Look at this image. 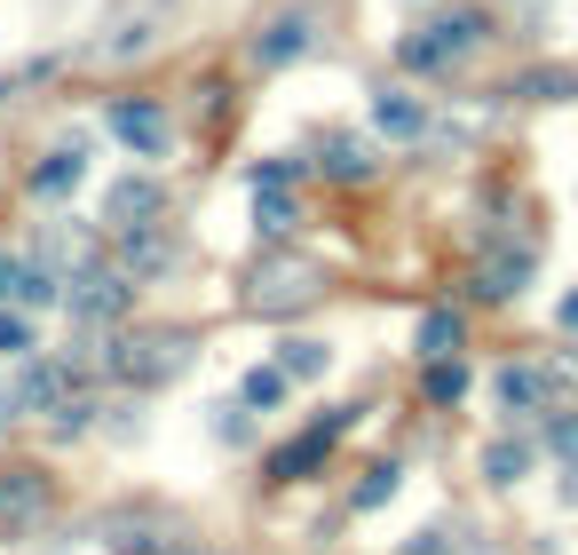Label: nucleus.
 I'll list each match as a JSON object with an SVG mask.
<instances>
[{
  "mask_svg": "<svg viewBox=\"0 0 578 555\" xmlns=\"http://www.w3.org/2000/svg\"><path fill=\"white\" fill-rule=\"evenodd\" d=\"M563 325H570V334H578V293H570V302H563Z\"/></svg>",
  "mask_w": 578,
  "mask_h": 555,
  "instance_id": "7c9ffc66",
  "label": "nucleus"
},
{
  "mask_svg": "<svg viewBox=\"0 0 578 555\" xmlns=\"http://www.w3.org/2000/svg\"><path fill=\"white\" fill-rule=\"evenodd\" d=\"M349 420H357V413H325L317 429L286 437V444H278V452L262 461V476H269V484H301V476H317V469H325V452L342 444V429H349Z\"/></svg>",
  "mask_w": 578,
  "mask_h": 555,
  "instance_id": "423d86ee",
  "label": "nucleus"
},
{
  "mask_svg": "<svg viewBox=\"0 0 578 555\" xmlns=\"http://www.w3.org/2000/svg\"><path fill=\"white\" fill-rule=\"evenodd\" d=\"M310 48H317V16H310V9H286V16H269V24L254 32V63H262V72L301 63Z\"/></svg>",
  "mask_w": 578,
  "mask_h": 555,
  "instance_id": "0eeeda50",
  "label": "nucleus"
},
{
  "mask_svg": "<svg viewBox=\"0 0 578 555\" xmlns=\"http://www.w3.org/2000/svg\"><path fill=\"white\" fill-rule=\"evenodd\" d=\"M63 302H72V317L88 325V334H104V325H119L135 310V278L119 263H88V270L63 278Z\"/></svg>",
  "mask_w": 578,
  "mask_h": 555,
  "instance_id": "20e7f679",
  "label": "nucleus"
},
{
  "mask_svg": "<svg viewBox=\"0 0 578 555\" xmlns=\"http://www.w3.org/2000/svg\"><path fill=\"white\" fill-rule=\"evenodd\" d=\"M547 397H555V373H539V366H507L499 373V405L507 413H539Z\"/></svg>",
  "mask_w": 578,
  "mask_h": 555,
  "instance_id": "2eb2a0df",
  "label": "nucleus"
},
{
  "mask_svg": "<svg viewBox=\"0 0 578 555\" xmlns=\"http://www.w3.org/2000/svg\"><path fill=\"white\" fill-rule=\"evenodd\" d=\"M254 222H262L269 239H286L293 222H301V215H293V199H286V183H254Z\"/></svg>",
  "mask_w": 578,
  "mask_h": 555,
  "instance_id": "6ab92c4d",
  "label": "nucleus"
},
{
  "mask_svg": "<svg viewBox=\"0 0 578 555\" xmlns=\"http://www.w3.org/2000/svg\"><path fill=\"white\" fill-rule=\"evenodd\" d=\"M460 349V317L452 310H428L420 317V357H452Z\"/></svg>",
  "mask_w": 578,
  "mask_h": 555,
  "instance_id": "5701e85b",
  "label": "nucleus"
},
{
  "mask_svg": "<svg viewBox=\"0 0 578 555\" xmlns=\"http://www.w3.org/2000/svg\"><path fill=\"white\" fill-rule=\"evenodd\" d=\"M278 397H286V366H254L246 381H238V405H262V413H269Z\"/></svg>",
  "mask_w": 578,
  "mask_h": 555,
  "instance_id": "412c9836",
  "label": "nucleus"
},
{
  "mask_svg": "<svg viewBox=\"0 0 578 555\" xmlns=\"http://www.w3.org/2000/svg\"><path fill=\"white\" fill-rule=\"evenodd\" d=\"M507 95H539V104H555V95H578V80H570V72H555V63H547V72H523V80L507 88Z\"/></svg>",
  "mask_w": 578,
  "mask_h": 555,
  "instance_id": "393cba45",
  "label": "nucleus"
},
{
  "mask_svg": "<svg viewBox=\"0 0 578 555\" xmlns=\"http://www.w3.org/2000/svg\"><path fill=\"white\" fill-rule=\"evenodd\" d=\"M317 286H325V270L310 263V254H262L254 278H246V310H262V317H293V310L317 302Z\"/></svg>",
  "mask_w": 578,
  "mask_h": 555,
  "instance_id": "7ed1b4c3",
  "label": "nucleus"
},
{
  "mask_svg": "<svg viewBox=\"0 0 578 555\" xmlns=\"http://www.w3.org/2000/svg\"><path fill=\"white\" fill-rule=\"evenodd\" d=\"M0 357H32V317L0 302Z\"/></svg>",
  "mask_w": 578,
  "mask_h": 555,
  "instance_id": "bb28decb",
  "label": "nucleus"
},
{
  "mask_svg": "<svg viewBox=\"0 0 578 555\" xmlns=\"http://www.w3.org/2000/svg\"><path fill=\"white\" fill-rule=\"evenodd\" d=\"M317 167H325L333 183H365V175H372V151H365L357 136H325V151H317Z\"/></svg>",
  "mask_w": 578,
  "mask_h": 555,
  "instance_id": "dca6fc26",
  "label": "nucleus"
},
{
  "mask_svg": "<svg viewBox=\"0 0 578 555\" xmlns=\"http://www.w3.org/2000/svg\"><path fill=\"white\" fill-rule=\"evenodd\" d=\"M325 342H286V381H310V373H325Z\"/></svg>",
  "mask_w": 578,
  "mask_h": 555,
  "instance_id": "cd10ccee",
  "label": "nucleus"
},
{
  "mask_svg": "<svg viewBox=\"0 0 578 555\" xmlns=\"http://www.w3.org/2000/svg\"><path fill=\"white\" fill-rule=\"evenodd\" d=\"M460 389H467L460 357H428V405H460Z\"/></svg>",
  "mask_w": 578,
  "mask_h": 555,
  "instance_id": "4be33fe9",
  "label": "nucleus"
},
{
  "mask_svg": "<svg viewBox=\"0 0 578 555\" xmlns=\"http://www.w3.org/2000/svg\"><path fill=\"white\" fill-rule=\"evenodd\" d=\"M56 286L63 278L41 263V254H0V302H9V310H41Z\"/></svg>",
  "mask_w": 578,
  "mask_h": 555,
  "instance_id": "9d476101",
  "label": "nucleus"
},
{
  "mask_svg": "<svg viewBox=\"0 0 578 555\" xmlns=\"http://www.w3.org/2000/svg\"><path fill=\"white\" fill-rule=\"evenodd\" d=\"M190 357H198L190 325H135V334H119L104 349V373L127 381V389H166V381L190 373Z\"/></svg>",
  "mask_w": 578,
  "mask_h": 555,
  "instance_id": "f257e3e1",
  "label": "nucleus"
},
{
  "mask_svg": "<svg viewBox=\"0 0 578 555\" xmlns=\"http://www.w3.org/2000/svg\"><path fill=\"white\" fill-rule=\"evenodd\" d=\"M32 254H41V263H48L56 278H72V270H88V263H95V239L80 231V222H48Z\"/></svg>",
  "mask_w": 578,
  "mask_h": 555,
  "instance_id": "f8f14e48",
  "label": "nucleus"
},
{
  "mask_svg": "<svg viewBox=\"0 0 578 555\" xmlns=\"http://www.w3.org/2000/svg\"><path fill=\"white\" fill-rule=\"evenodd\" d=\"M112 555H207V547H198V540H175V532H166V540H151V532H112Z\"/></svg>",
  "mask_w": 578,
  "mask_h": 555,
  "instance_id": "aec40b11",
  "label": "nucleus"
},
{
  "mask_svg": "<svg viewBox=\"0 0 578 555\" xmlns=\"http://www.w3.org/2000/svg\"><path fill=\"white\" fill-rule=\"evenodd\" d=\"M159 215H166V190H159L151 175L112 183V199H104V222H112V231H135V222H159Z\"/></svg>",
  "mask_w": 578,
  "mask_h": 555,
  "instance_id": "9b49d317",
  "label": "nucleus"
},
{
  "mask_svg": "<svg viewBox=\"0 0 578 555\" xmlns=\"http://www.w3.org/2000/svg\"><path fill=\"white\" fill-rule=\"evenodd\" d=\"M396 493V461H381V469H365V484H357V508H381Z\"/></svg>",
  "mask_w": 578,
  "mask_h": 555,
  "instance_id": "c85d7f7f",
  "label": "nucleus"
},
{
  "mask_svg": "<svg viewBox=\"0 0 578 555\" xmlns=\"http://www.w3.org/2000/svg\"><path fill=\"white\" fill-rule=\"evenodd\" d=\"M484 41H492V24L475 16V9H460V16H436V24H420V32H404V41H396V63H404V72H452V63H467Z\"/></svg>",
  "mask_w": 578,
  "mask_h": 555,
  "instance_id": "f03ea898",
  "label": "nucleus"
},
{
  "mask_svg": "<svg viewBox=\"0 0 578 555\" xmlns=\"http://www.w3.org/2000/svg\"><path fill=\"white\" fill-rule=\"evenodd\" d=\"M151 48V16H127V24H112V41H95L88 56L95 63H127V56H143Z\"/></svg>",
  "mask_w": 578,
  "mask_h": 555,
  "instance_id": "f3484780",
  "label": "nucleus"
},
{
  "mask_svg": "<svg viewBox=\"0 0 578 555\" xmlns=\"http://www.w3.org/2000/svg\"><path fill=\"white\" fill-rule=\"evenodd\" d=\"M555 444H563V452H578V420H563V429H555Z\"/></svg>",
  "mask_w": 578,
  "mask_h": 555,
  "instance_id": "c756f323",
  "label": "nucleus"
},
{
  "mask_svg": "<svg viewBox=\"0 0 578 555\" xmlns=\"http://www.w3.org/2000/svg\"><path fill=\"white\" fill-rule=\"evenodd\" d=\"M523 278H531V246L523 254H492V263L475 270V302H507V293H523Z\"/></svg>",
  "mask_w": 578,
  "mask_h": 555,
  "instance_id": "4468645a",
  "label": "nucleus"
},
{
  "mask_svg": "<svg viewBox=\"0 0 578 555\" xmlns=\"http://www.w3.org/2000/svg\"><path fill=\"white\" fill-rule=\"evenodd\" d=\"M372 127L381 136H420V104L404 88H381V104H372Z\"/></svg>",
  "mask_w": 578,
  "mask_h": 555,
  "instance_id": "a211bd4d",
  "label": "nucleus"
},
{
  "mask_svg": "<svg viewBox=\"0 0 578 555\" xmlns=\"http://www.w3.org/2000/svg\"><path fill=\"white\" fill-rule=\"evenodd\" d=\"M523 469H531V444H507V437H499V444L484 452V476H492V484H516Z\"/></svg>",
  "mask_w": 578,
  "mask_h": 555,
  "instance_id": "b1692460",
  "label": "nucleus"
},
{
  "mask_svg": "<svg viewBox=\"0 0 578 555\" xmlns=\"http://www.w3.org/2000/svg\"><path fill=\"white\" fill-rule=\"evenodd\" d=\"M112 136H119L135 159H166L175 127H166V112H159V104H143V95H119V104H112Z\"/></svg>",
  "mask_w": 578,
  "mask_h": 555,
  "instance_id": "6e6552de",
  "label": "nucleus"
},
{
  "mask_svg": "<svg viewBox=\"0 0 578 555\" xmlns=\"http://www.w3.org/2000/svg\"><path fill=\"white\" fill-rule=\"evenodd\" d=\"M95 413H104L95 397H63V405H56V437H88V429H95Z\"/></svg>",
  "mask_w": 578,
  "mask_h": 555,
  "instance_id": "a878e982",
  "label": "nucleus"
},
{
  "mask_svg": "<svg viewBox=\"0 0 578 555\" xmlns=\"http://www.w3.org/2000/svg\"><path fill=\"white\" fill-rule=\"evenodd\" d=\"M175 231L166 222H135V231H119V270L143 286V278H159V270H175Z\"/></svg>",
  "mask_w": 578,
  "mask_h": 555,
  "instance_id": "1a4fd4ad",
  "label": "nucleus"
},
{
  "mask_svg": "<svg viewBox=\"0 0 578 555\" xmlns=\"http://www.w3.org/2000/svg\"><path fill=\"white\" fill-rule=\"evenodd\" d=\"M48 508H56V476L48 469H32V461H9L0 469V532H32V524H48Z\"/></svg>",
  "mask_w": 578,
  "mask_h": 555,
  "instance_id": "39448f33",
  "label": "nucleus"
},
{
  "mask_svg": "<svg viewBox=\"0 0 578 555\" xmlns=\"http://www.w3.org/2000/svg\"><path fill=\"white\" fill-rule=\"evenodd\" d=\"M80 175H88V151L56 143V151H41V167H32V190H41V199H63V190H80Z\"/></svg>",
  "mask_w": 578,
  "mask_h": 555,
  "instance_id": "ddd939ff",
  "label": "nucleus"
}]
</instances>
